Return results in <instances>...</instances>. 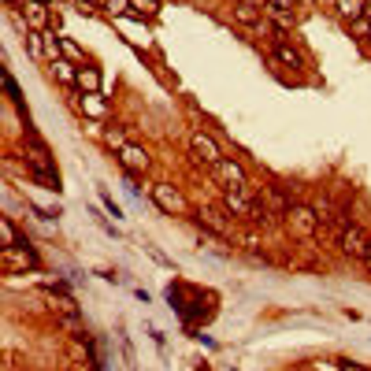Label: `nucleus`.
Masks as SVG:
<instances>
[{
	"mask_svg": "<svg viewBox=\"0 0 371 371\" xmlns=\"http://www.w3.org/2000/svg\"><path fill=\"white\" fill-rule=\"evenodd\" d=\"M338 246H342V252H346V256L364 260V256H368V249H371V238L357 227V223H346V227L338 230Z\"/></svg>",
	"mask_w": 371,
	"mask_h": 371,
	"instance_id": "obj_1",
	"label": "nucleus"
},
{
	"mask_svg": "<svg viewBox=\"0 0 371 371\" xmlns=\"http://www.w3.org/2000/svg\"><path fill=\"white\" fill-rule=\"evenodd\" d=\"M286 223H289V230H297L301 238H315V230H320V215H315V208H304V204H289Z\"/></svg>",
	"mask_w": 371,
	"mask_h": 371,
	"instance_id": "obj_2",
	"label": "nucleus"
},
{
	"mask_svg": "<svg viewBox=\"0 0 371 371\" xmlns=\"http://www.w3.org/2000/svg\"><path fill=\"white\" fill-rule=\"evenodd\" d=\"M152 201H156L160 212H167V215H178V212H186V201H182V193H178L171 182H156L152 186Z\"/></svg>",
	"mask_w": 371,
	"mask_h": 371,
	"instance_id": "obj_3",
	"label": "nucleus"
},
{
	"mask_svg": "<svg viewBox=\"0 0 371 371\" xmlns=\"http://www.w3.org/2000/svg\"><path fill=\"white\" fill-rule=\"evenodd\" d=\"M0 264H4V271L12 275V271H26V267H38V256H34L30 249L23 246H12V249H0Z\"/></svg>",
	"mask_w": 371,
	"mask_h": 371,
	"instance_id": "obj_4",
	"label": "nucleus"
},
{
	"mask_svg": "<svg viewBox=\"0 0 371 371\" xmlns=\"http://www.w3.org/2000/svg\"><path fill=\"white\" fill-rule=\"evenodd\" d=\"M215 178H219V182H227L230 189H246L249 186L246 182V167H241L238 160H227V156L215 164Z\"/></svg>",
	"mask_w": 371,
	"mask_h": 371,
	"instance_id": "obj_5",
	"label": "nucleus"
},
{
	"mask_svg": "<svg viewBox=\"0 0 371 371\" xmlns=\"http://www.w3.org/2000/svg\"><path fill=\"white\" fill-rule=\"evenodd\" d=\"M189 145H193L197 160H204V164H212V167L223 160V152H219V145H215V138H208L204 130H193V138H189Z\"/></svg>",
	"mask_w": 371,
	"mask_h": 371,
	"instance_id": "obj_6",
	"label": "nucleus"
},
{
	"mask_svg": "<svg viewBox=\"0 0 371 371\" xmlns=\"http://www.w3.org/2000/svg\"><path fill=\"white\" fill-rule=\"evenodd\" d=\"M223 208H227L234 219H252V201L246 197V189H227L223 193Z\"/></svg>",
	"mask_w": 371,
	"mask_h": 371,
	"instance_id": "obj_7",
	"label": "nucleus"
},
{
	"mask_svg": "<svg viewBox=\"0 0 371 371\" xmlns=\"http://www.w3.org/2000/svg\"><path fill=\"white\" fill-rule=\"evenodd\" d=\"M197 219H201V227H208L212 234H219V238H227V234H230V223H227V215H223L219 208L201 204V208H197Z\"/></svg>",
	"mask_w": 371,
	"mask_h": 371,
	"instance_id": "obj_8",
	"label": "nucleus"
},
{
	"mask_svg": "<svg viewBox=\"0 0 371 371\" xmlns=\"http://www.w3.org/2000/svg\"><path fill=\"white\" fill-rule=\"evenodd\" d=\"M119 164L130 171V175H145V171H149V152L138 149V145H126V149H119Z\"/></svg>",
	"mask_w": 371,
	"mask_h": 371,
	"instance_id": "obj_9",
	"label": "nucleus"
},
{
	"mask_svg": "<svg viewBox=\"0 0 371 371\" xmlns=\"http://www.w3.org/2000/svg\"><path fill=\"white\" fill-rule=\"evenodd\" d=\"M271 56L283 63V67H289V71H297V67L304 63V60H301V52H297L289 41H271Z\"/></svg>",
	"mask_w": 371,
	"mask_h": 371,
	"instance_id": "obj_10",
	"label": "nucleus"
},
{
	"mask_svg": "<svg viewBox=\"0 0 371 371\" xmlns=\"http://www.w3.org/2000/svg\"><path fill=\"white\" fill-rule=\"evenodd\" d=\"M264 15H267V19L275 23L283 34H286V30H294V26H297V15L289 12V8H275V4H267V8H264Z\"/></svg>",
	"mask_w": 371,
	"mask_h": 371,
	"instance_id": "obj_11",
	"label": "nucleus"
},
{
	"mask_svg": "<svg viewBox=\"0 0 371 371\" xmlns=\"http://www.w3.org/2000/svg\"><path fill=\"white\" fill-rule=\"evenodd\" d=\"M49 26V8L45 4H26V30H41Z\"/></svg>",
	"mask_w": 371,
	"mask_h": 371,
	"instance_id": "obj_12",
	"label": "nucleus"
},
{
	"mask_svg": "<svg viewBox=\"0 0 371 371\" xmlns=\"http://www.w3.org/2000/svg\"><path fill=\"white\" fill-rule=\"evenodd\" d=\"M75 86L82 89V93H101V75H97V67H78Z\"/></svg>",
	"mask_w": 371,
	"mask_h": 371,
	"instance_id": "obj_13",
	"label": "nucleus"
},
{
	"mask_svg": "<svg viewBox=\"0 0 371 371\" xmlns=\"http://www.w3.org/2000/svg\"><path fill=\"white\" fill-rule=\"evenodd\" d=\"M234 19L241 26H264V12H260V8H249V4H234Z\"/></svg>",
	"mask_w": 371,
	"mask_h": 371,
	"instance_id": "obj_14",
	"label": "nucleus"
},
{
	"mask_svg": "<svg viewBox=\"0 0 371 371\" xmlns=\"http://www.w3.org/2000/svg\"><path fill=\"white\" fill-rule=\"evenodd\" d=\"M338 15H342L346 23L364 19V0H338Z\"/></svg>",
	"mask_w": 371,
	"mask_h": 371,
	"instance_id": "obj_15",
	"label": "nucleus"
},
{
	"mask_svg": "<svg viewBox=\"0 0 371 371\" xmlns=\"http://www.w3.org/2000/svg\"><path fill=\"white\" fill-rule=\"evenodd\" d=\"M26 52H30V60H45V34L41 30H26Z\"/></svg>",
	"mask_w": 371,
	"mask_h": 371,
	"instance_id": "obj_16",
	"label": "nucleus"
},
{
	"mask_svg": "<svg viewBox=\"0 0 371 371\" xmlns=\"http://www.w3.org/2000/svg\"><path fill=\"white\" fill-rule=\"evenodd\" d=\"M52 71H56L60 82L75 86V78H78V63H71V60H56V63H52Z\"/></svg>",
	"mask_w": 371,
	"mask_h": 371,
	"instance_id": "obj_17",
	"label": "nucleus"
},
{
	"mask_svg": "<svg viewBox=\"0 0 371 371\" xmlns=\"http://www.w3.org/2000/svg\"><path fill=\"white\" fill-rule=\"evenodd\" d=\"M12 246H19V234H15L12 219H0V249H12Z\"/></svg>",
	"mask_w": 371,
	"mask_h": 371,
	"instance_id": "obj_18",
	"label": "nucleus"
},
{
	"mask_svg": "<svg viewBox=\"0 0 371 371\" xmlns=\"http://www.w3.org/2000/svg\"><path fill=\"white\" fill-rule=\"evenodd\" d=\"M60 52H63V60H71V63H82V49H78L71 38H60Z\"/></svg>",
	"mask_w": 371,
	"mask_h": 371,
	"instance_id": "obj_19",
	"label": "nucleus"
},
{
	"mask_svg": "<svg viewBox=\"0 0 371 371\" xmlns=\"http://www.w3.org/2000/svg\"><path fill=\"white\" fill-rule=\"evenodd\" d=\"M45 56H49L52 63L63 60V52H60V38H56V34H49V30H45Z\"/></svg>",
	"mask_w": 371,
	"mask_h": 371,
	"instance_id": "obj_20",
	"label": "nucleus"
},
{
	"mask_svg": "<svg viewBox=\"0 0 371 371\" xmlns=\"http://www.w3.org/2000/svg\"><path fill=\"white\" fill-rule=\"evenodd\" d=\"M104 141L112 145L115 152H119V149H126V145H130V141H126V134L119 130V126H112V130H104Z\"/></svg>",
	"mask_w": 371,
	"mask_h": 371,
	"instance_id": "obj_21",
	"label": "nucleus"
},
{
	"mask_svg": "<svg viewBox=\"0 0 371 371\" xmlns=\"http://www.w3.org/2000/svg\"><path fill=\"white\" fill-rule=\"evenodd\" d=\"M130 12L141 15V19H149V15L156 12V4H152V0H130Z\"/></svg>",
	"mask_w": 371,
	"mask_h": 371,
	"instance_id": "obj_22",
	"label": "nucleus"
},
{
	"mask_svg": "<svg viewBox=\"0 0 371 371\" xmlns=\"http://www.w3.org/2000/svg\"><path fill=\"white\" fill-rule=\"evenodd\" d=\"M82 108H86L89 115H97V119H101V115H104V104L97 101V93H86V97H82Z\"/></svg>",
	"mask_w": 371,
	"mask_h": 371,
	"instance_id": "obj_23",
	"label": "nucleus"
},
{
	"mask_svg": "<svg viewBox=\"0 0 371 371\" xmlns=\"http://www.w3.org/2000/svg\"><path fill=\"white\" fill-rule=\"evenodd\" d=\"M0 78H4V89H8V97H12V101H15V104H19V101H23V97H19V86H15V78H12V71H0Z\"/></svg>",
	"mask_w": 371,
	"mask_h": 371,
	"instance_id": "obj_24",
	"label": "nucleus"
},
{
	"mask_svg": "<svg viewBox=\"0 0 371 371\" xmlns=\"http://www.w3.org/2000/svg\"><path fill=\"white\" fill-rule=\"evenodd\" d=\"M349 30H352V34H360V38H371V19H357V23H349Z\"/></svg>",
	"mask_w": 371,
	"mask_h": 371,
	"instance_id": "obj_25",
	"label": "nucleus"
},
{
	"mask_svg": "<svg viewBox=\"0 0 371 371\" xmlns=\"http://www.w3.org/2000/svg\"><path fill=\"white\" fill-rule=\"evenodd\" d=\"M60 323H63V331H71V334H78V331H82L78 315H60Z\"/></svg>",
	"mask_w": 371,
	"mask_h": 371,
	"instance_id": "obj_26",
	"label": "nucleus"
},
{
	"mask_svg": "<svg viewBox=\"0 0 371 371\" xmlns=\"http://www.w3.org/2000/svg\"><path fill=\"white\" fill-rule=\"evenodd\" d=\"M108 12H112V15H123V12H130V0H112V4H108Z\"/></svg>",
	"mask_w": 371,
	"mask_h": 371,
	"instance_id": "obj_27",
	"label": "nucleus"
},
{
	"mask_svg": "<svg viewBox=\"0 0 371 371\" xmlns=\"http://www.w3.org/2000/svg\"><path fill=\"white\" fill-rule=\"evenodd\" d=\"M241 4H249V8H260V12H264V8H267V0H241Z\"/></svg>",
	"mask_w": 371,
	"mask_h": 371,
	"instance_id": "obj_28",
	"label": "nucleus"
},
{
	"mask_svg": "<svg viewBox=\"0 0 371 371\" xmlns=\"http://www.w3.org/2000/svg\"><path fill=\"white\" fill-rule=\"evenodd\" d=\"M342 371H364L360 364H352V360H342Z\"/></svg>",
	"mask_w": 371,
	"mask_h": 371,
	"instance_id": "obj_29",
	"label": "nucleus"
},
{
	"mask_svg": "<svg viewBox=\"0 0 371 371\" xmlns=\"http://www.w3.org/2000/svg\"><path fill=\"white\" fill-rule=\"evenodd\" d=\"M82 4H89V8H108L112 0H82Z\"/></svg>",
	"mask_w": 371,
	"mask_h": 371,
	"instance_id": "obj_30",
	"label": "nucleus"
},
{
	"mask_svg": "<svg viewBox=\"0 0 371 371\" xmlns=\"http://www.w3.org/2000/svg\"><path fill=\"white\" fill-rule=\"evenodd\" d=\"M267 4H275V8H289V0H267Z\"/></svg>",
	"mask_w": 371,
	"mask_h": 371,
	"instance_id": "obj_31",
	"label": "nucleus"
},
{
	"mask_svg": "<svg viewBox=\"0 0 371 371\" xmlns=\"http://www.w3.org/2000/svg\"><path fill=\"white\" fill-rule=\"evenodd\" d=\"M364 19H371V0H364Z\"/></svg>",
	"mask_w": 371,
	"mask_h": 371,
	"instance_id": "obj_32",
	"label": "nucleus"
},
{
	"mask_svg": "<svg viewBox=\"0 0 371 371\" xmlns=\"http://www.w3.org/2000/svg\"><path fill=\"white\" fill-rule=\"evenodd\" d=\"M315 4H334V8H338V0H315Z\"/></svg>",
	"mask_w": 371,
	"mask_h": 371,
	"instance_id": "obj_33",
	"label": "nucleus"
},
{
	"mask_svg": "<svg viewBox=\"0 0 371 371\" xmlns=\"http://www.w3.org/2000/svg\"><path fill=\"white\" fill-rule=\"evenodd\" d=\"M364 264H368V267H371V249H368V256H364Z\"/></svg>",
	"mask_w": 371,
	"mask_h": 371,
	"instance_id": "obj_34",
	"label": "nucleus"
},
{
	"mask_svg": "<svg viewBox=\"0 0 371 371\" xmlns=\"http://www.w3.org/2000/svg\"><path fill=\"white\" fill-rule=\"evenodd\" d=\"M34 4H45V0H34Z\"/></svg>",
	"mask_w": 371,
	"mask_h": 371,
	"instance_id": "obj_35",
	"label": "nucleus"
},
{
	"mask_svg": "<svg viewBox=\"0 0 371 371\" xmlns=\"http://www.w3.org/2000/svg\"><path fill=\"white\" fill-rule=\"evenodd\" d=\"M304 4H315V0H304Z\"/></svg>",
	"mask_w": 371,
	"mask_h": 371,
	"instance_id": "obj_36",
	"label": "nucleus"
}]
</instances>
